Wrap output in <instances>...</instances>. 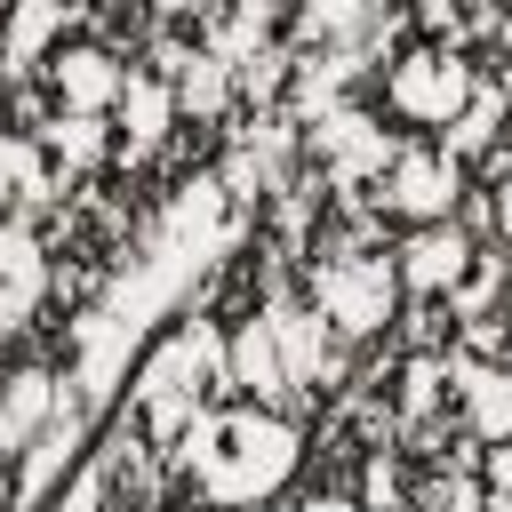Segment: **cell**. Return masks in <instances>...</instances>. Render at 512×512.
Segmentation results:
<instances>
[{"label": "cell", "instance_id": "obj_1", "mask_svg": "<svg viewBox=\"0 0 512 512\" xmlns=\"http://www.w3.org/2000/svg\"><path fill=\"white\" fill-rule=\"evenodd\" d=\"M176 464L200 480L208 504H256L296 472V424H280L272 408H200Z\"/></svg>", "mask_w": 512, "mask_h": 512}, {"label": "cell", "instance_id": "obj_2", "mask_svg": "<svg viewBox=\"0 0 512 512\" xmlns=\"http://www.w3.org/2000/svg\"><path fill=\"white\" fill-rule=\"evenodd\" d=\"M208 376H224V344L192 320L184 336H168V344L136 368V408H144V424H152L160 440H184V432H192V416H200Z\"/></svg>", "mask_w": 512, "mask_h": 512}, {"label": "cell", "instance_id": "obj_3", "mask_svg": "<svg viewBox=\"0 0 512 512\" xmlns=\"http://www.w3.org/2000/svg\"><path fill=\"white\" fill-rule=\"evenodd\" d=\"M392 288H400V272L384 256H328L312 272V312L336 336H376L392 320Z\"/></svg>", "mask_w": 512, "mask_h": 512}, {"label": "cell", "instance_id": "obj_4", "mask_svg": "<svg viewBox=\"0 0 512 512\" xmlns=\"http://www.w3.org/2000/svg\"><path fill=\"white\" fill-rule=\"evenodd\" d=\"M392 104L408 112V120H432V128H448L464 104H472V64L448 48H424V56H400L392 64Z\"/></svg>", "mask_w": 512, "mask_h": 512}, {"label": "cell", "instance_id": "obj_5", "mask_svg": "<svg viewBox=\"0 0 512 512\" xmlns=\"http://www.w3.org/2000/svg\"><path fill=\"white\" fill-rule=\"evenodd\" d=\"M456 192H464V176H456L448 152H392V168H384V208H392V216L448 224Z\"/></svg>", "mask_w": 512, "mask_h": 512}, {"label": "cell", "instance_id": "obj_6", "mask_svg": "<svg viewBox=\"0 0 512 512\" xmlns=\"http://www.w3.org/2000/svg\"><path fill=\"white\" fill-rule=\"evenodd\" d=\"M312 144H320V160H328V176H336L344 192L392 168V136H384L368 112H352V104H336L328 120H312Z\"/></svg>", "mask_w": 512, "mask_h": 512}, {"label": "cell", "instance_id": "obj_7", "mask_svg": "<svg viewBox=\"0 0 512 512\" xmlns=\"http://www.w3.org/2000/svg\"><path fill=\"white\" fill-rule=\"evenodd\" d=\"M272 344H280V368H288V392L304 384H336V344H328V320L312 304H272Z\"/></svg>", "mask_w": 512, "mask_h": 512}, {"label": "cell", "instance_id": "obj_8", "mask_svg": "<svg viewBox=\"0 0 512 512\" xmlns=\"http://www.w3.org/2000/svg\"><path fill=\"white\" fill-rule=\"evenodd\" d=\"M408 288H424V296H440V288H464V272H472V240L456 232V224H424L408 248H400V264H392Z\"/></svg>", "mask_w": 512, "mask_h": 512}, {"label": "cell", "instance_id": "obj_9", "mask_svg": "<svg viewBox=\"0 0 512 512\" xmlns=\"http://www.w3.org/2000/svg\"><path fill=\"white\" fill-rule=\"evenodd\" d=\"M48 72H56L64 112H88V120H104V104H120V88H128V72H120L104 48H64Z\"/></svg>", "mask_w": 512, "mask_h": 512}, {"label": "cell", "instance_id": "obj_10", "mask_svg": "<svg viewBox=\"0 0 512 512\" xmlns=\"http://www.w3.org/2000/svg\"><path fill=\"white\" fill-rule=\"evenodd\" d=\"M80 432H88V408H80V400H56L48 432L32 440V456H24V472H16V496H24V504H40V496L56 488V472L80 456Z\"/></svg>", "mask_w": 512, "mask_h": 512}, {"label": "cell", "instance_id": "obj_11", "mask_svg": "<svg viewBox=\"0 0 512 512\" xmlns=\"http://www.w3.org/2000/svg\"><path fill=\"white\" fill-rule=\"evenodd\" d=\"M448 376H456V392H464V424L480 432V440H512V368H480V360H448Z\"/></svg>", "mask_w": 512, "mask_h": 512}, {"label": "cell", "instance_id": "obj_12", "mask_svg": "<svg viewBox=\"0 0 512 512\" xmlns=\"http://www.w3.org/2000/svg\"><path fill=\"white\" fill-rule=\"evenodd\" d=\"M48 416H56V376L16 368V376L0 384V456H8V448H32V440L48 432Z\"/></svg>", "mask_w": 512, "mask_h": 512}, {"label": "cell", "instance_id": "obj_13", "mask_svg": "<svg viewBox=\"0 0 512 512\" xmlns=\"http://www.w3.org/2000/svg\"><path fill=\"white\" fill-rule=\"evenodd\" d=\"M224 384H240V392H256V400H280V392H288V368H280L272 320H248V328L224 344Z\"/></svg>", "mask_w": 512, "mask_h": 512}, {"label": "cell", "instance_id": "obj_14", "mask_svg": "<svg viewBox=\"0 0 512 512\" xmlns=\"http://www.w3.org/2000/svg\"><path fill=\"white\" fill-rule=\"evenodd\" d=\"M168 112H176V88L160 72H128L120 88V120H128V152H152L168 136Z\"/></svg>", "mask_w": 512, "mask_h": 512}, {"label": "cell", "instance_id": "obj_15", "mask_svg": "<svg viewBox=\"0 0 512 512\" xmlns=\"http://www.w3.org/2000/svg\"><path fill=\"white\" fill-rule=\"evenodd\" d=\"M224 96H232V64L224 56H208V48L200 56H176V104L184 112L208 120V112H224Z\"/></svg>", "mask_w": 512, "mask_h": 512}, {"label": "cell", "instance_id": "obj_16", "mask_svg": "<svg viewBox=\"0 0 512 512\" xmlns=\"http://www.w3.org/2000/svg\"><path fill=\"white\" fill-rule=\"evenodd\" d=\"M48 152H56L64 168H96V160L112 152V136H104V120H88V112H56V120H48Z\"/></svg>", "mask_w": 512, "mask_h": 512}, {"label": "cell", "instance_id": "obj_17", "mask_svg": "<svg viewBox=\"0 0 512 512\" xmlns=\"http://www.w3.org/2000/svg\"><path fill=\"white\" fill-rule=\"evenodd\" d=\"M56 32H64V8H48V0L16 8V16H8V72H24V64H32V56L56 40Z\"/></svg>", "mask_w": 512, "mask_h": 512}, {"label": "cell", "instance_id": "obj_18", "mask_svg": "<svg viewBox=\"0 0 512 512\" xmlns=\"http://www.w3.org/2000/svg\"><path fill=\"white\" fill-rule=\"evenodd\" d=\"M496 120H504V96L496 88H472V104L448 120V152H488L496 144Z\"/></svg>", "mask_w": 512, "mask_h": 512}, {"label": "cell", "instance_id": "obj_19", "mask_svg": "<svg viewBox=\"0 0 512 512\" xmlns=\"http://www.w3.org/2000/svg\"><path fill=\"white\" fill-rule=\"evenodd\" d=\"M0 288H40V240H32V224H0Z\"/></svg>", "mask_w": 512, "mask_h": 512}, {"label": "cell", "instance_id": "obj_20", "mask_svg": "<svg viewBox=\"0 0 512 512\" xmlns=\"http://www.w3.org/2000/svg\"><path fill=\"white\" fill-rule=\"evenodd\" d=\"M0 184H8L16 200H40V192H48V176H40V144H32V136H8V144H0Z\"/></svg>", "mask_w": 512, "mask_h": 512}, {"label": "cell", "instance_id": "obj_21", "mask_svg": "<svg viewBox=\"0 0 512 512\" xmlns=\"http://www.w3.org/2000/svg\"><path fill=\"white\" fill-rule=\"evenodd\" d=\"M296 32H304V40H344V32H368V16H360V8H304Z\"/></svg>", "mask_w": 512, "mask_h": 512}, {"label": "cell", "instance_id": "obj_22", "mask_svg": "<svg viewBox=\"0 0 512 512\" xmlns=\"http://www.w3.org/2000/svg\"><path fill=\"white\" fill-rule=\"evenodd\" d=\"M424 512H480V488H472V480H440V488L424 496Z\"/></svg>", "mask_w": 512, "mask_h": 512}, {"label": "cell", "instance_id": "obj_23", "mask_svg": "<svg viewBox=\"0 0 512 512\" xmlns=\"http://www.w3.org/2000/svg\"><path fill=\"white\" fill-rule=\"evenodd\" d=\"M368 512H400V472L392 464H368Z\"/></svg>", "mask_w": 512, "mask_h": 512}, {"label": "cell", "instance_id": "obj_24", "mask_svg": "<svg viewBox=\"0 0 512 512\" xmlns=\"http://www.w3.org/2000/svg\"><path fill=\"white\" fill-rule=\"evenodd\" d=\"M40 304V288H0V336L8 328H24V312Z\"/></svg>", "mask_w": 512, "mask_h": 512}, {"label": "cell", "instance_id": "obj_25", "mask_svg": "<svg viewBox=\"0 0 512 512\" xmlns=\"http://www.w3.org/2000/svg\"><path fill=\"white\" fill-rule=\"evenodd\" d=\"M488 480H496V496H512V440L488 448Z\"/></svg>", "mask_w": 512, "mask_h": 512}, {"label": "cell", "instance_id": "obj_26", "mask_svg": "<svg viewBox=\"0 0 512 512\" xmlns=\"http://www.w3.org/2000/svg\"><path fill=\"white\" fill-rule=\"evenodd\" d=\"M296 512H360V504H344V496H312V504H296Z\"/></svg>", "mask_w": 512, "mask_h": 512}, {"label": "cell", "instance_id": "obj_27", "mask_svg": "<svg viewBox=\"0 0 512 512\" xmlns=\"http://www.w3.org/2000/svg\"><path fill=\"white\" fill-rule=\"evenodd\" d=\"M496 224H504V232H512V184H504V200H496Z\"/></svg>", "mask_w": 512, "mask_h": 512}, {"label": "cell", "instance_id": "obj_28", "mask_svg": "<svg viewBox=\"0 0 512 512\" xmlns=\"http://www.w3.org/2000/svg\"><path fill=\"white\" fill-rule=\"evenodd\" d=\"M8 496H16V480H8V456H0V504H8Z\"/></svg>", "mask_w": 512, "mask_h": 512}]
</instances>
